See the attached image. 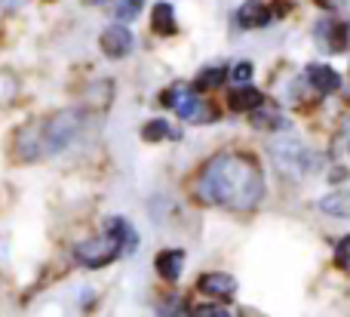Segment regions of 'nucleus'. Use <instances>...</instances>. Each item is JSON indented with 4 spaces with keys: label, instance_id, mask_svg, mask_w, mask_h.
<instances>
[{
    "label": "nucleus",
    "instance_id": "nucleus-1",
    "mask_svg": "<svg viewBox=\"0 0 350 317\" xmlns=\"http://www.w3.org/2000/svg\"><path fill=\"white\" fill-rule=\"evenodd\" d=\"M265 194V179L255 164L234 154L209 160L197 179V197L212 207L230 210H252Z\"/></svg>",
    "mask_w": 350,
    "mask_h": 317
},
{
    "label": "nucleus",
    "instance_id": "nucleus-2",
    "mask_svg": "<svg viewBox=\"0 0 350 317\" xmlns=\"http://www.w3.org/2000/svg\"><path fill=\"white\" fill-rule=\"evenodd\" d=\"M163 105L166 108H175L181 121H187V123H206V121L215 117V111H212L209 105L200 99V92L193 90V86H187V84L170 86V90L163 92Z\"/></svg>",
    "mask_w": 350,
    "mask_h": 317
},
{
    "label": "nucleus",
    "instance_id": "nucleus-3",
    "mask_svg": "<svg viewBox=\"0 0 350 317\" xmlns=\"http://www.w3.org/2000/svg\"><path fill=\"white\" fill-rule=\"evenodd\" d=\"M120 253H126V244H123L117 234H102V238H90L83 240V244H77V250H74V256H77L80 265H86V268H105L108 262H114Z\"/></svg>",
    "mask_w": 350,
    "mask_h": 317
},
{
    "label": "nucleus",
    "instance_id": "nucleus-4",
    "mask_svg": "<svg viewBox=\"0 0 350 317\" xmlns=\"http://www.w3.org/2000/svg\"><path fill=\"white\" fill-rule=\"evenodd\" d=\"M133 47H135V37L126 25L114 22L102 31V49H105V55H111V59H123V55H129Z\"/></svg>",
    "mask_w": 350,
    "mask_h": 317
},
{
    "label": "nucleus",
    "instance_id": "nucleus-5",
    "mask_svg": "<svg viewBox=\"0 0 350 317\" xmlns=\"http://www.w3.org/2000/svg\"><path fill=\"white\" fill-rule=\"evenodd\" d=\"M317 37H320V47L329 49V53H341L347 47V28L338 25L335 18H323L317 25Z\"/></svg>",
    "mask_w": 350,
    "mask_h": 317
},
{
    "label": "nucleus",
    "instance_id": "nucleus-6",
    "mask_svg": "<svg viewBox=\"0 0 350 317\" xmlns=\"http://www.w3.org/2000/svg\"><path fill=\"white\" fill-rule=\"evenodd\" d=\"M197 287H200V293L212 296V299H230V296L237 293V281L230 275H221V271H215V275H203Z\"/></svg>",
    "mask_w": 350,
    "mask_h": 317
},
{
    "label": "nucleus",
    "instance_id": "nucleus-7",
    "mask_svg": "<svg viewBox=\"0 0 350 317\" xmlns=\"http://www.w3.org/2000/svg\"><path fill=\"white\" fill-rule=\"evenodd\" d=\"M308 80H310V86H314L317 92H323V96H329V92H335L341 86V77H338V71L335 68H329V65H308Z\"/></svg>",
    "mask_w": 350,
    "mask_h": 317
},
{
    "label": "nucleus",
    "instance_id": "nucleus-8",
    "mask_svg": "<svg viewBox=\"0 0 350 317\" xmlns=\"http://www.w3.org/2000/svg\"><path fill=\"white\" fill-rule=\"evenodd\" d=\"M271 22V10L261 6L258 0H246V3L237 10V25L240 28H261V25Z\"/></svg>",
    "mask_w": 350,
    "mask_h": 317
},
{
    "label": "nucleus",
    "instance_id": "nucleus-9",
    "mask_svg": "<svg viewBox=\"0 0 350 317\" xmlns=\"http://www.w3.org/2000/svg\"><path fill=\"white\" fill-rule=\"evenodd\" d=\"M261 102H265V96H261L255 86H249V84L237 86V90L228 96V105H230L234 111H255Z\"/></svg>",
    "mask_w": 350,
    "mask_h": 317
},
{
    "label": "nucleus",
    "instance_id": "nucleus-10",
    "mask_svg": "<svg viewBox=\"0 0 350 317\" xmlns=\"http://www.w3.org/2000/svg\"><path fill=\"white\" fill-rule=\"evenodd\" d=\"M181 268H185V253L181 250H166L157 256V271L166 277V281H178Z\"/></svg>",
    "mask_w": 350,
    "mask_h": 317
},
{
    "label": "nucleus",
    "instance_id": "nucleus-11",
    "mask_svg": "<svg viewBox=\"0 0 350 317\" xmlns=\"http://www.w3.org/2000/svg\"><path fill=\"white\" fill-rule=\"evenodd\" d=\"M320 210L329 216H341V219H350V191H335V194L323 197Z\"/></svg>",
    "mask_w": 350,
    "mask_h": 317
},
{
    "label": "nucleus",
    "instance_id": "nucleus-12",
    "mask_svg": "<svg viewBox=\"0 0 350 317\" xmlns=\"http://www.w3.org/2000/svg\"><path fill=\"white\" fill-rule=\"evenodd\" d=\"M151 25L157 34H175V10L172 3H157L151 12Z\"/></svg>",
    "mask_w": 350,
    "mask_h": 317
},
{
    "label": "nucleus",
    "instance_id": "nucleus-13",
    "mask_svg": "<svg viewBox=\"0 0 350 317\" xmlns=\"http://www.w3.org/2000/svg\"><path fill=\"white\" fill-rule=\"evenodd\" d=\"M142 139L148 142H163V139H178V129H172V123L166 121V117H157V121L145 123V129H142Z\"/></svg>",
    "mask_w": 350,
    "mask_h": 317
},
{
    "label": "nucleus",
    "instance_id": "nucleus-14",
    "mask_svg": "<svg viewBox=\"0 0 350 317\" xmlns=\"http://www.w3.org/2000/svg\"><path fill=\"white\" fill-rule=\"evenodd\" d=\"M228 77V71H224L221 65H206L203 71H200V77L193 80V90L197 92H206V90H215V86H221V80Z\"/></svg>",
    "mask_w": 350,
    "mask_h": 317
},
{
    "label": "nucleus",
    "instance_id": "nucleus-15",
    "mask_svg": "<svg viewBox=\"0 0 350 317\" xmlns=\"http://www.w3.org/2000/svg\"><path fill=\"white\" fill-rule=\"evenodd\" d=\"M252 127H258V129H277V127H286V121L277 114V111H261V105L255 108V114H252Z\"/></svg>",
    "mask_w": 350,
    "mask_h": 317
},
{
    "label": "nucleus",
    "instance_id": "nucleus-16",
    "mask_svg": "<svg viewBox=\"0 0 350 317\" xmlns=\"http://www.w3.org/2000/svg\"><path fill=\"white\" fill-rule=\"evenodd\" d=\"M142 6H145V0H117V18L133 22V18L142 16Z\"/></svg>",
    "mask_w": 350,
    "mask_h": 317
},
{
    "label": "nucleus",
    "instance_id": "nucleus-17",
    "mask_svg": "<svg viewBox=\"0 0 350 317\" xmlns=\"http://www.w3.org/2000/svg\"><path fill=\"white\" fill-rule=\"evenodd\" d=\"M230 84L234 86H243V84H249L252 80V62H237L234 68H230Z\"/></svg>",
    "mask_w": 350,
    "mask_h": 317
},
{
    "label": "nucleus",
    "instance_id": "nucleus-18",
    "mask_svg": "<svg viewBox=\"0 0 350 317\" xmlns=\"http://www.w3.org/2000/svg\"><path fill=\"white\" fill-rule=\"evenodd\" d=\"M335 262H338L341 271H347L350 275V238H345L338 244V250H335Z\"/></svg>",
    "mask_w": 350,
    "mask_h": 317
},
{
    "label": "nucleus",
    "instance_id": "nucleus-19",
    "mask_svg": "<svg viewBox=\"0 0 350 317\" xmlns=\"http://www.w3.org/2000/svg\"><path fill=\"white\" fill-rule=\"evenodd\" d=\"M191 314H197V317H228L230 312L221 308V305H197V308H191Z\"/></svg>",
    "mask_w": 350,
    "mask_h": 317
},
{
    "label": "nucleus",
    "instance_id": "nucleus-20",
    "mask_svg": "<svg viewBox=\"0 0 350 317\" xmlns=\"http://www.w3.org/2000/svg\"><path fill=\"white\" fill-rule=\"evenodd\" d=\"M25 0H0V12H16Z\"/></svg>",
    "mask_w": 350,
    "mask_h": 317
},
{
    "label": "nucleus",
    "instance_id": "nucleus-21",
    "mask_svg": "<svg viewBox=\"0 0 350 317\" xmlns=\"http://www.w3.org/2000/svg\"><path fill=\"white\" fill-rule=\"evenodd\" d=\"M317 3H320V6H326V10H335V6H338L341 0H317Z\"/></svg>",
    "mask_w": 350,
    "mask_h": 317
},
{
    "label": "nucleus",
    "instance_id": "nucleus-22",
    "mask_svg": "<svg viewBox=\"0 0 350 317\" xmlns=\"http://www.w3.org/2000/svg\"><path fill=\"white\" fill-rule=\"evenodd\" d=\"M96 3H105V0H96Z\"/></svg>",
    "mask_w": 350,
    "mask_h": 317
}]
</instances>
